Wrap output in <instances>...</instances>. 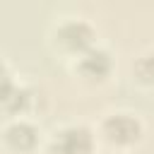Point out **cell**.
Wrapping results in <instances>:
<instances>
[{
    "mask_svg": "<svg viewBox=\"0 0 154 154\" xmlns=\"http://www.w3.org/2000/svg\"><path fill=\"white\" fill-rule=\"evenodd\" d=\"M96 137H99V144L125 154V152H130V149L142 144V140H144V120L135 111H128V108L108 111L96 123Z\"/></svg>",
    "mask_w": 154,
    "mask_h": 154,
    "instance_id": "obj_1",
    "label": "cell"
},
{
    "mask_svg": "<svg viewBox=\"0 0 154 154\" xmlns=\"http://www.w3.org/2000/svg\"><path fill=\"white\" fill-rule=\"evenodd\" d=\"M51 46L55 53L75 60L82 53H87L89 48H94L99 41V31L96 26L79 14H70V17H60L58 22H53L51 31H48Z\"/></svg>",
    "mask_w": 154,
    "mask_h": 154,
    "instance_id": "obj_2",
    "label": "cell"
},
{
    "mask_svg": "<svg viewBox=\"0 0 154 154\" xmlns=\"http://www.w3.org/2000/svg\"><path fill=\"white\" fill-rule=\"evenodd\" d=\"M96 128L87 123H65L48 135L46 154H96Z\"/></svg>",
    "mask_w": 154,
    "mask_h": 154,
    "instance_id": "obj_3",
    "label": "cell"
},
{
    "mask_svg": "<svg viewBox=\"0 0 154 154\" xmlns=\"http://www.w3.org/2000/svg\"><path fill=\"white\" fill-rule=\"evenodd\" d=\"M113 70H116V58H113L111 48H106L101 43H96L94 48H89L87 53H82L79 58L72 60L75 77L89 87H99V84L108 82Z\"/></svg>",
    "mask_w": 154,
    "mask_h": 154,
    "instance_id": "obj_4",
    "label": "cell"
},
{
    "mask_svg": "<svg viewBox=\"0 0 154 154\" xmlns=\"http://www.w3.org/2000/svg\"><path fill=\"white\" fill-rule=\"evenodd\" d=\"M36 89L14 79L10 67L5 65V79H2V113L7 120L14 118H29L36 108Z\"/></svg>",
    "mask_w": 154,
    "mask_h": 154,
    "instance_id": "obj_5",
    "label": "cell"
},
{
    "mask_svg": "<svg viewBox=\"0 0 154 154\" xmlns=\"http://www.w3.org/2000/svg\"><path fill=\"white\" fill-rule=\"evenodd\" d=\"M43 135L31 118L5 120L2 125V147L10 154H36L41 149Z\"/></svg>",
    "mask_w": 154,
    "mask_h": 154,
    "instance_id": "obj_6",
    "label": "cell"
},
{
    "mask_svg": "<svg viewBox=\"0 0 154 154\" xmlns=\"http://www.w3.org/2000/svg\"><path fill=\"white\" fill-rule=\"evenodd\" d=\"M130 77L144 89H154V46L142 48L130 63Z\"/></svg>",
    "mask_w": 154,
    "mask_h": 154,
    "instance_id": "obj_7",
    "label": "cell"
}]
</instances>
